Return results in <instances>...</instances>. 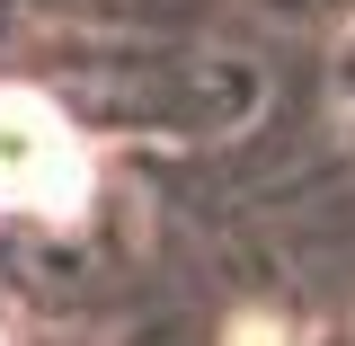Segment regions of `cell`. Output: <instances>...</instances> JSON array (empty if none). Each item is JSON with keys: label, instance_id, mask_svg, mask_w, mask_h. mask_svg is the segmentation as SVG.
<instances>
[{"label": "cell", "instance_id": "cell-1", "mask_svg": "<svg viewBox=\"0 0 355 346\" xmlns=\"http://www.w3.org/2000/svg\"><path fill=\"white\" fill-rule=\"evenodd\" d=\"M89 151L62 107L36 89H0V214H80Z\"/></svg>", "mask_w": 355, "mask_h": 346}, {"label": "cell", "instance_id": "cell-2", "mask_svg": "<svg viewBox=\"0 0 355 346\" xmlns=\"http://www.w3.org/2000/svg\"><path fill=\"white\" fill-rule=\"evenodd\" d=\"M284 18H355V0H275Z\"/></svg>", "mask_w": 355, "mask_h": 346}]
</instances>
